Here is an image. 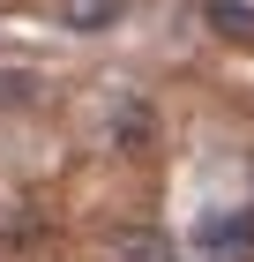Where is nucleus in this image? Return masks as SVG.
Listing matches in <instances>:
<instances>
[{
	"instance_id": "nucleus-1",
	"label": "nucleus",
	"mask_w": 254,
	"mask_h": 262,
	"mask_svg": "<svg viewBox=\"0 0 254 262\" xmlns=\"http://www.w3.org/2000/svg\"><path fill=\"white\" fill-rule=\"evenodd\" d=\"M195 247L217 262H254V217L247 210H202L195 217Z\"/></svg>"
},
{
	"instance_id": "nucleus-2",
	"label": "nucleus",
	"mask_w": 254,
	"mask_h": 262,
	"mask_svg": "<svg viewBox=\"0 0 254 262\" xmlns=\"http://www.w3.org/2000/svg\"><path fill=\"white\" fill-rule=\"evenodd\" d=\"M105 127H112V150H127V158H142L157 142V120L142 98H112V113H105Z\"/></svg>"
},
{
	"instance_id": "nucleus-3",
	"label": "nucleus",
	"mask_w": 254,
	"mask_h": 262,
	"mask_svg": "<svg viewBox=\"0 0 254 262\" xmlns=\"http://www.w3.org/2000/svg\"><path fill=\"white\" fill-rule=\"evenodd\" d=\"M120 8H127V0H53L60 30H75V38H105L120 23Z\"/></svg>"
},
{
	"instance_id": "nucleus-4",
	"label": "nucleus",
	"mask_w": 254,
	"mask_h": 262,
	"mask_svg": "<svg viewBox=\"0 0 254 262\" xmlns=\"http://www.w3.org/2000/svg\"><path fill=\"white\" fill-rule=\"evenodd\" d=\"M105 262H172V240L150 232V225H120L105 240Z\"/></svg>"
},
{
	"instance_id": "nucleus-5",
	"label": "nucleus",
	"mask_w": 254,
	"mask_h": 262,
	"mask_svg": "<svg viewBox=\"0 0 254 262\" xmlns=\"http://www.w3.org/2000/svg\"><path fill=\"white\" fill-rule=\"evenodd\" d=\"M202 23H210L224 45H247L254 53V0H202Z\"/></svg>"
},
{
	"instance_id": "nucleus-6",
	"label": "nucleus",
	"mask_w": 254,
	"mask_h": 262,
	"mask_svg": "<svg viewBox=\"0 0 254 262\" xmlns=\"http://www.w3.org/2000/svg\"><path fill=\"white\" fill-rule=\"evenodd\" d=\"M30 98H38V75L30 68H0V113H22Z\"/></svg>"
},
{
	"instance_id": "nucleus-7",
	"label": "nucleus",
	"mask_w": 254,
	"mask_h": 262,
	"mask_svg": "<svg viewBox=\"0 0 254 262\" xmlns=\"http://www.w3.org/2000/svg\"><path fill=\"white\" fill-rule=\"evenodd\" d=\"M247 217H254V210H247Z\"/></svg>"
},
{
	"instance_id": "nucleus-8",
	"label": "nucleus",
	"mask_w": 254,
	"mask_h": 262,
	"mask_svg": "<svg viewBox=\"0 0 254 262\" xmlns=\"http://www.w3.org/2000/svg\"><path fill=\"white\" fill-rule=\"evenodd\" d=\"M172 262H179V255H172Z\"/></svg>"
}]
</instances>
